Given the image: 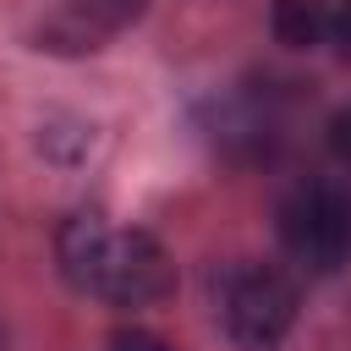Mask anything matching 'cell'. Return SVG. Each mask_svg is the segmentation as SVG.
I'll return each mask as SVG.
<instances>
[{
    "label": "cell",
    "instance_id": "cell-6",
    "mask_svg": "<svg viewBox=\"0 0 351 351\" xmlns=\"http://www.w3.org/2000/svg\"><path fill=\"white\" fill-rule=\"evenodd\" d=\"M110 351H170L159 335H143V329H121L115 340H110Z\"/></svg>",
    "mask_w": 351,
    "mask_h": 351
},
{
    "label": "cell",
    "instance_id": "cell-5",
    "mask_svg": "<svg viewBox=\"0 0 351 351\" xmlns=\"http://www.w3.org/2000/svg\"><path fill=\"white\" fill-rule=\"evenodd\" d=\"M77 16H88L93 27H121L126 16H137V0H71Z\"/></svg>",
    "mask_w": 351,
    "mask_h": 351
},
{
    "label": "cell",
    "instance_id": "cell-2",
    "mask_svg": "<svg viewBox=\"0 0 351 351\" xmlns=\"http://www.w3.org/2000/svg\"><path fill=\"white\" fill-rule=\"evenodd\" d=\"M280 241L313 274H335L340 263H351V186L329 176L302 181L280 203Z\"/></svg>",
    "mask_w": 351,
    "mask_h": 351
},
{
    "label": "cell",
    "instance_id": "cell-7",
    "mask_svg": "<svg viewBox=\"0 0 351 351\" xmlns=\"http://www.w3.org/2000/svg\"><path fill=\"white\" fill-rule=\"evenodd\" d=\"M329 148H335V159L351 165V110H340V115L329 121Z\"/></svg>",
    "mask_w": 351,
    "mask_h": 351
},
{
    "label": "cell",
    "instance_id": "cell-8",
    "mask_svg": "<svg viewBox=\"0 0 351 351\" xmlns=\"http://www.w3.org/2000/svg\"><path fill=\"white\" fill-rule=\"evenodd\" d=\"M335 38L351 49V0H346V5H335Z\"/></svg>",
    "mask_w": 351,
    "mask_h": 351
},
{
    "label": "cell",
    "instance_id": "cell-4",
    "mask_svg": "<svg viewBox=\"0 0 351 351\" xmlns=\"http://www.w3.org/2000/svg\"><path fill=\"white\" fill-rule=\"evenodd\" d=\"M274 33L291 49H313V44L335 38V5H324V0H280L274 5Z\"/></svg>",
    "mask_w": 351,
    "mask_h": 351
},
{
    "label": "cell",
    "instance_id": "cell-1",
    "mask_svg": "<svg viewBox=\"0 0 351 351\" xmlns=\"http://www.w3.org/2000/svg\"><path fill=\"white\" fill-rule=\"evenodd\" d=\"M55 258H60V274L82 296H99L110 307H148V302H165L176 285L165 247L148 230L115 225L104 214L66 219L55 236Z\"/></svg>",
    "mask_w": 351,
    "mask_h": 351
},
{
    "label": "cell",
    "instance_id": "cell-3",
    "mask_svg": "<svg viewBox=\"0 0 351 351\" xmlns=\"http://www.w3.org/2000/svg\"><path fill=\"white\" fill-rule=\"evenodd\" d=\"M214 296H219V318H225L230 340L252 346V351L280 346L285 329H291V318H296V285L274 263H252V258L230 263L219 274Z\"/></svg>",
    "mask_w": 351,
    "mask_h": 351
}]
</instances>
